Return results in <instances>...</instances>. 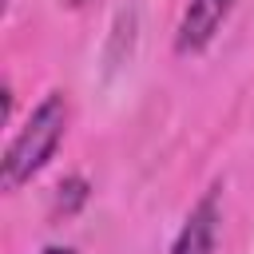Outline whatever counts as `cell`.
Listing matches in <instances>:
<instances>
[{"label":"cell","instance_id":"6da1fadb","mask_svg":"<svg viewBox=\"0 0 254 254\" xmlns=\"http://www.w3.org/2000/svg\"><path fill=\"white\" fill-rule=\"evenodd\" d=\"M64 131H67V95L64 91H48L32 107L24 127L8 139L4 159H0V187L4 190H20L32 175H40L48 167V159L56 155V147L64 143Z\"/></svg>","mask_w":254,"mask_h":254},{"label":"cell","instance_id":"7a4b0ae2","mask_svg":"<svg viewBox=\"0 0 254 254\" xmlns=\"http://www.w3.org/2000/svg\"><path fill=\"white\" fill-rule=\"evenodd\" d=\"M230 8H234V0H190L179 16V28H175V52L198 56L202 48H210V40L226 24Z\"/></svg>","mask_w":254,"mask_h":254},{"label":"cell","instance_id":"3957f363","mask_svg":"<svg viewBox=\"0 0 254 254\" xmlns=\"http://www.w3.org/2000/svg\"><path fill=\"white\" fill-rule=\"evenodd\" d=\"M218 222H222L218 190H206L190 206L187 222L179 226V234L171 242V254H214V246H218Z\"/></svg>","mask_w":254,"mask_h":254},{"label":"cell","instance_id":"277c9868","mask_svg":"<svg viewBox=\"0 0 254 254\" xmlns=\"http://www.w3.org/2000/svg\"><path fill=\"white\" fill-rule=\"evenodd\" d=\"M83 202H87V179L71 175V179H64V183L56 187V210H64V214H75Z\"/></svg>","mask_w":254,"mask_h":254},{"label":"cell","instance_id":"5b68a950","mask_svg":"<svg viewBox=\"0 0 254 254\" xmlns=\"http://www.w3.org/2000/svg\"><path fill=\"white\" fill-rule=\"evenodd\" d=\"M40 254H75V250H71V246H44Z\"/></svg>","mask_w":254,"mask_h":254},{"label":"cell","instance_id":"8992f818","mask_svg":"<svg viewBox=\"0 0 254 254\" xmlns=\"http://www.w3.org/2000/svg\"><path fill=\"white\" fill-rule=\"evenodd\" d=\"M67 4H75V8H79V4H87V0H67Z\"/></svg>","mask_w":254,"mask_h":254}]
</instances>
